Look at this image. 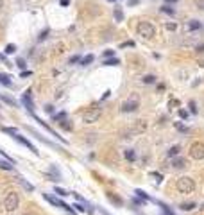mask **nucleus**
Instances as JSON below:
<instances>
[{
    "mask_svg": "<svg viewBox=\"0 0 204 215\" xmlns=\"http://www.w3.org/2000/svg\"><path fill=\"white\" fill-rule=\"evenodd\" d=\"M177 190H179L181 194H192V192L195 190V183H193V179L188 178V176L179 178V179H177Z\"/></svg>",
    "mask_w": 204,
    "mask_h": 215,
    "instance_id": "1",
    "label": "nucleus"
},
{
    "mask_svg": "<svg viewBox=\"0 0 204 215\" xmlns=\"http://www.w3.org/2000/svg\"><path fill=\"white\" fill-rule=\"evenodd\" d=\"M145 129H147V122L145 120H136L129 129L124 131V136L129 138V136H134V135H142V133H145Z\"/></svg>",
    "mask_w": 204,
    "mask_h": 215,
    "instance_id": "2",
    "label": "nucleus"
},
{
    "mask_svg": "<svg viewBox=\"0 0 204 215\" xmlns=\"http://www.w3.org/2000/svg\"><path fill=\"white\" fill-rule=\"evenodd\" d=\"M43 199L45 201H49L50 204H54V206H57V208H63V210H66L70 215H75V210L70 206V204H66L64 201H59L57 197H54V196H50V194H43Z\"/></svg>",
    "mask_w": 204,
    "mask_h": 215,
    "instance_id": "3",
    "label": "nucleus"
},
{
    "mask_svg": "<svg viewBox=\"0 0 204 215\" xmlns=\"http://www.w3.org/2000/svg\"><path fill=\"white\" fill-rule=\"evenodd\" d=\"M100 115H102L100 108H89V110H86L84 115H82V122L84 124H93L100 118Z\"/></svg>",
    "mask_w": 204,
    "mask_h": 215,
    "instance_id": "4",
    "label": "nucleus"
},
{
    "mask_svg": "<svg viewBox=\"0 0 204 215\" xmlns=\"http://www.w3.org/2000/svg\"><path fill=\"white\" fill-rule=\"evenodd\" d=\"M136 31H138V34L143 36V38H152L156 34V29H154V25L150 22H140V24L136 25Z\"/></svg>",
    "mask_w": 204,
    "mask_h": 215,
    "instance_id": "5",
    "label": "nucleus"
},
{
    "mask_svg": "<svg viewBox=\"0 0 204 215\" xmlns=\"http://www.w3.org/2000/svg\"><path fill=\"white\" fill-rule=\"evenodd\" d=\"M18 204H20V196H18V194H16V192L7 194L6 199H4V208H6L7 211H14V210L18 208Z\"/></svg>",
    "mask_w": 204,
    "mask_h": 215,
    "instance_id": "6",
    "label": "nucleus"
},
{
    "mask_svg": "<svg viewBox=\"0 0 204 215\" xmlns=\"http://www.w3.org/2000/svg\"><path fill=\"white\" fill-rule=\"evenodd\" d=\"M138 104H140V99H138V95H131V99L127 100V102H124L122 104V108L120 110L124 111V113H131V111H136L138 110Z\"/></svg>",
    "mask_w": 204,
    "mask_h": 215,
    "instance_id": "7",
    "label": "nucleus"
},
{
    "mask_svg": "<svg viewBox=\"0 0 204 215\" xmlns=\"http://www.w3.org/2000/svg\"><path fill=\"white\" fill-rule=\"evenodd\" d=\"M190 156L193 160H204V143L202 142H195L190 147Z\"/></svg>",
    "mask_w": 204,
    "mask_h": 215,
    "instance_id": "8",
    "label": "nucleus"
},
{
    "mask_svg": "<svg viewBox=\"0 0 204 215\" xmlns=\"http://www.w3.org/2000/svg\"><path fill=\"white\" fill-rule=\"evenodd\" d=\"M31 115H32V117H34V120H36V122H38V124H39V125H43V127H45V129H47V131H49V133H50V135H52V136H56V138H57V140H61V142H64V145H66V140H64V138H63V136H59V135H57V133H56V131H54V129H52V127H50V125H49V124H47V122H43V120H41V118H39V117H36V115H34V113H31Z\"/></svg>",
    "mask_w": 204,
    "mask_h": 215,
    "instance_id": "9",
    "label": "nucleus"
},
{
    "mask_svg": "<svg viewBox=\"0 0 204 215\" xmlns=\"http://www.w3.org/2000/svg\"><path fill=\"white\" fill-rule=\"evenodd\" d=\"M27 129H29V131H31V133H32V135H34V136H36V138L39 140V142H43L45 145H49V147H54L56 150H61V147H59L57 143H54L52 140H49V138H45V136H41L39 133H36V131H34V129H32V127H29V125H27Z\"/></svg>",
    "mask_w": 204,
    "mask_h": 215,
    "instance_id": "10",
    "label": "nucleus"
},
{
    "mask_svg": "<svg viewBox=\"0 0 204 215\" xmlns=\"http://www.w3.org/2000/svg\"><path fill=\"white\" fill-rule=\"evenodd\" d=\"M21 104L27 108V111L32 113L34 111V102H32V95H31V90H27L24 95H21Z\"/></svg>",
    "mask_w": 204,
    "mask_h": 215,
    "instance_id": "11",
    "label": "nucleus"
},
{
    "mask_svg": "<svg viewBox=\"0 0 204 215\" xmlns=\"http://www.w3.org/2000/svg\"><path fill=\"white\" fill-rule=\"evenodd\" d=\"M13 138H14L16 142H20L21 145H25V147H27V149L31 150V153H34V154H38V149H36V147H34V145H32V143H31V142L27 140V138H24V136H21L20 133H18V135H14Z\"/></svg>",
    "mask_w": 204,
    "mask_h": 215,
    "instance_id": "12",
    "label": "nucleus"
},
{
    "mask_svg": "<svg viewBox=\"0 0 204 215\" xmlns=\"http://www.w3.org/2000/svg\"><path fill=\"white\" fill-rule=\"evenodd\" d=\"M106 197H107V199H109L113 204H115V206H120V208H122L124 201H122V197H118V196H117L115 192H107V194H106Z\"/></svg>",
    "mask_w": 204,
    "mask_h": 215,
    "instance_id": "13",
    "label": "nucleus"
},
{
    "mask_svg": "<svg viewBox=\"0 0 204 215\" xmlns=\"http://www.w3.org/2000/svg\"><path fill=\"white\" fill-rule=\"evenodd\" d=\"M134 194H136V197L145 199V201H152V203H154V199L149 196V194H145V192H143V190H140V188H136V190H134Z\"/></svg>",
    "mask_w": 204,
    "mask_h": 215,
    "instance_id": "14",
    "label": "nucleus"
},
{
    "mask_svg": "<svg viewBox=\"0 0 204 215\" xmlns=\"http://www.w3.org/2000/svg\"><path fill=\"white\" fill-rule=\"evenodd\" d=\"M172 167H174V168H185V167H186V160H185V158H175V160L172 161Z\"/></svg>",
    "mask_w": 204,
    "mask_h": 215,
    "instance_id": "15",
    "label": "nucleus"
},
{
    "mask_svg": "<svg viewBox=\"0 0 204 215\" xmlns=\"http://www.w3.org/2000/svg\"><path fill=\"white\" fill-rule=\"evenodd\" d=\"M154 203H156V204H160V208H161L163 215H175V213L170 210V206H167V204H163V203H160V201H156V199H154Z\"/></svg>",
    "mask_w": 204,
    "mask_h": 215,
    "instance_id": "16",
    "label": "nucleus"
},
{
    "mask_svg": "<svg viewBox=\"0 0 204 215\" xmlns=\"http://www.w3.org/2000/svg\"><path fill=\"white\" fill-rule=\"evenodd\" d=\"M0 84H4V86H13V81H11V75H6V74H0Z\"/></svg>",
    "mask_w": 204,
    "mask_h": 215,
    "instance_id": "17",
    "label": "nucleus"
},
{
    "mask_svg": "<svg viewBox=\"0 0 204 215\" xmlns=\"http://www.w3.org/2000/svg\"><path fill=\"white\" fill-rule=\"evenodd\" d=\"M18 183H20L21 186H24V188H25L27 192H32V190H34V186H32V185H31V183H29V181H27L25 178H18Z\"/></svg>",
    "mask_w": 204,
    "mask_h": 215,
    "instance_id": "18",
    "label": "nucleus"
},
{
    "mask_svg": "<svg viewBox=\"0 0 204 215\" xmlns=\"http://www.w3.org/2000/svg\"><path fill=\"white\" fill-rule=\"evenodd\" d=\"M93 59H95V56H93V54H88V56H84L79 63H81V67H88L89 63H93Z\"/></svg>",
    "mask_w": 204,
    "mask_h": 215,
    "instance_id": "19",
    "label": "nucleus"
},
{
    "mask_svg": "<svg viewBox=\"0 0 204 215\" xmlns=\"http://www.w3.org/2000/svg\"><path fill=\"white\" fill-rule=\"evenodd\" d=\"M125 160H127V161H131V163H132V161H136V150L127 149V150H125Z\"/></svg>",
    "mask_w": 204,
    "mask_h": 215,
    "instance_id": "20",
    "label": "nucleus"
},
{
    "mask_svg": "<svg viewBox=\"0 0 204 215\" xmlns=\"http://www.w3.org/2000/svg\"><path fill=\"white\" fill-rule=\"evenodd\" d=\"M50 172H52V178H50L52 181H59V179H61V174H59L57 167H54V165H52V167H50Z\"/></svg>",
    "mask_w": 204,
    "mask_h": 215,
    "instance_id": "21",
    "label": "nucleus"
},
{
    "mask_svg": "<svg viewBox=\"0 0 204 215\" xmlns=\"http://www.w3.org/2000/svg\"><path fill=\"white\" fill-rule=\"evenodd\" d=\"M113 16H115L117 22H122V20H124V11H122L120 7H115V11H113Z\"/></svg>",
    "mask_w": 204,
    "mask_h": 215,
    "instance_id": "22",
    "label": "nucleus"
},
{
    "mask_svg": "<svg viewBox=\"0 0 204 215\" xmlns=\"http://www.w3.org/2000/svg\"><path fill=\"white\" fill-rule=\"evenodd\" d=\"M118 57H109V59H104V64L106 67H115V64H118Z\"/></svg>",
    "mask_w": 204,
    "mask_h": 215,
    "instance_id": "23",
    "label": "nucleus"
},
{
    "mask_svg": "<svg viewBox=\"0 0 204 215\" xmlns=\"http://www.w3.org/2000/svg\"><path fill=\"white\" fill-rule=\"evenodd\" d=\"M179 208H181V210H185V211H190V210L197 208V204H195V203H183V204H181Z\"/></svg>",
    "mask_w": 204,
    "mask_h": 215,
    "instance_id": "24",
    "label": "nucleus"
},
{
    "mask_svg": "<svg viewBox=\"0 0 204 215\" xmlns=\"http://www.w3.org/2000/svg\"><path fill=\"white\" fill-rule=\"evenodd\" d=\"M188 29H190V31H197V29H200V22H197V20L188 22Z\"/></svg>",
    "mask_w": 204,
    "mask_h": 215,
    "instance_id": "25",
    "label": "nucleus"
},
{
    "mask_svg": "<svg viewBox=\"0 0 204 215\" xmlns=\"http://www.w3.org/2000/svg\"><path fill=\"white\" fill-rule=\"evenodd\" d=\"M179 150H181V147H179V145H174V147H170V150H168L167 154H168L170 158H174V156H177V154H179Z\"/></svg>",
    "mask_w": 204,
    "mask_h": 215,
    "instance_id": "26",
    "label": "nucleus"
},
{
    "mask_svg": "<svg viewBox=\"0 0 204 215\" xmlns=\"http://www.w3.org/2000/svg\"><path fill=\"white\" fill-rule=\"evenodd\" d=\"M0 168L2 170H13V165L7 160H0Z\"/></svg>",
    "mask_w": 204,
    "mask_h": 215,
    "instance_id": "27",
    "label": "nucleus"
},
{
    "mask_svg": "<svg viewBox=\"0 0 204 215\" xmlns=\"http://www.w3.org/2000/svg\"><path fill=\"white\" fill-rule=\"evenodd\" d=\"M2 131H4V133H7V135H11V136H14V135H18V133H20L16 127H2Z\"/></svg>",
    "mask_w": 204,
    "mask_h": 215,
    "instance_id": "28",
    "label": "nucleus"
},
{
    "mask_svg": "<svg viewBox=\"0 0 204 215\" xmlns=\"http://www.w3.org/2000/svg\"><path fill=\"white\" fill-rule=\"evenodd\" d=\"M16 67L20 68V72H24V70H25V67H27V64H25V59L18 57V59H16Z\"/></svg>",
    "mask_w": 204,
    "mask_h": 215,
    "instance_id": "29",
    "label": "nucleus"
},
{
    "mask_svg": "<svg viewBox=\"0 0 204 215\" xmlns=\"http://www.w3.org/2000/svg\"><path fill=\"white\" fill-rule=\"evenodd\" d=\"M14 52H16V45H13V43L6 45V50H4V54H14Z\"/></svg>",
    "mask_w": 204,
    "mask_h": 215,
    "instance_id": "30",
    "label": "nucleus"
},
{
    "mask_svg": "<svg viewBox=\"0 0 204 215\" xmlns=\"http://www.w3.org/2000/svg\"><path fill=\"white\" fill-rule=\"evenodd\" d=\"M143 82H145V84H152V82H156V77H154V75H145V77H143Z\"/></svg>",
    "mask_w": 204,
    "mask_h": 215,
    "instance_id": "31",
    "label": "nucleus"
},
{
    "mask_svg": "<svg viewBox=\"0 0 204 215\" xmlns=\"http://www.w3.org/2000/svg\"><path fill=\"white\" fill-rule=\"evenodd\" d=\"M161 11H163V13H167V14H175V11H174L170 6H163V7H161Z\"/></svg>",
    "mask_w": 204,
    "mask_h": 215,
    "instance_id": "32",
    "label": "nucleus"
},
{
    "mask_svg": "<svg viewBox=\"0 0 204 215\" xmlns=\"http://www.w3.org/2000/svg\"><path fill=\"white\" fill-rule=\"evenodd\" d=\"M54 120H66V111H61V113L54 115Z\"/></svg>",
    "mask_w": 204,
    "mask_h": 215,
    "instance_id": "33",
    "label": "nucleus"
},
{
    "mask_svg": "<svg viewBox=\"0 0 204 215\" xmlns=\"http://www.w3.org/2000/svg\"><path fill=\"white\" fill-rule=\"evenodd\" d=\"M54 192L57 194V196H68V192H66V190H63V188H59V186H56V188H54Z\"/></svg>",
    "mask_w": 204,
    "mask_h": 215,
    "instance_id": "34",
    "label": "nucleus"
},
{
    "mask_svg": "<svg viewBox=\"0 0 204 215\" xmlns=\"http://www.w3.org/2000/svg\"><path fill=\"white\" fill-rule=\"evenodd\" d=\"M104 59H109V57H113V56H115V50H104Z\"/></svg>",
    "mask_w": 204,
    "mask_h": 215,
    "instance_id": "35",
    "label": "nucleus"
},
{
    "mask_svg": "<svg viewBox=\"0 0 204 215\" xmlns=\"http://www.w3.org/2000/svg\"><path fill=\"white\" fill-rule=\"evenodd\" d=\"M0 154H2V156H4V158H6V160H7V161H9V163H11V165H13V163H14V160H13V158H9V156H7V153H6V150H2V149H0Z\"/></svg>",
    "mask_w": 204,
    "mask_h": 215,
    "instance_id": "36",
    "label": "nucleus"
},
{
    "mask_svg": "<svg viewBox=\"0 0 204 215\" xmlns=\"http://www.w3.org/2000/svg\"><path fill=\"white\" fill-rule=\"evenodd\" d=\"M188 108H190V111H192L193 115L197 113V106H195V102H193V100H190V104H188Z\"/></svg>",
    "mask_w": 204,
    "mask_h": 215,
    "instance_id": "37",
    "label": "nucleus"
},
{
    "mask_svg": "<svg viewBox=\"0 0 204 215\" xmlns=\"http://www.w3.org/2000/svg\"><path fill=\"white\" fill-rule=\"evenodd\" d=\"M175 127L179 129V131H183V133H188V127H185V125L181 124V122H177V124H175Z\"/></svg>",
    "mask_w": 204,
    "mask_h": 215,
    "instance_id": "38",
    "label": "nucleus"
},
{
    "mask_svg": "<svg viewBox=\"0 0 204 215\" xmlns=\"http://www.w3.org/2000/svg\"><path fill=\"white\" fill-rule=\"evenodd\" d=\"M61 127L66 129V131H72V124L70 122H61Z\"/></svg>",
    "mask_w": 204,
    "mask_h": 215,
    "instance_id": "39",
    "label": "nucleus"
},
{
    "mask_svg": "<svg viewBox=\"0 0 204 215\" xmlns=\"http://www.w3.org/2000/svg\"><path fill=\"white\" fill-rule=\"evenodd\" d=\"M47 34H49V29H45V31H41V34H39V38H38V39H39V41H43L45 38H47Z\"/></svg>",
    "mask_w": 204,
    "mask_h": 215,
    "instance_id": "40",
    "label": "nucleus"
},
{
    "mask_svg": "<svg viewBox=\"0 0 204 215\" xmlns=\"http://www.w3.org/2000/svg\"><path fill=\"white\" fill-rule=\"evenodd\" d=\"M120 47H122V49H125V47H134V41H124Z\"/></svg>",
    "mask_w": 204,
    "mask_h": 215,
    "instance_id": "41",
    "label": "nucleus"
},
{
    "mask_svg": "<svg viewBox=\"0 0 204 215\" xmlns=\"http://www.w3.org/2000/svg\"><path fill=\"white\" fill-rule=\"evenodd\" d=\"M74 208H75L77 211H81V213H82V211H86V208H84L82 204H79V203H75V206H74Z\"/></svg>",
    "mask_w": 204,
    "mask_h": 215,
    "instance_id": "42",
    "label": "nucleus"
},
{
    "mask_svg": "<svg viewBox=\"0 0 204 215\" xmlns=\"http://www.w3.org/2000/svg\"><path fill=\"white\" fill-rule=\"evenodd\" d=\"M45 111L49 115H54V106H45Z\"/></svg>",
    "mask_w": 204,
    "mask_h": 215,
    "instance_id": "43",
    "label": "nucleus"
},
{
    "mask_svg": "<svg viewBox=\"0 0 204 215\" xmlns=\"http://www.w3.org/2000/svg\"><path fill=\"white\" fill-rule=\"evenodd\" d=\"M165 27H167L168 31H175V29H177V25H175V24H172V22H170V24H167Z\"/></svg>",
    "mask_w": 204,
    "mask_h": 215,
    "instance_id": "44",
    "label": "nucleus"
},
{
    "mask_svg": "<svg viewBox=\"0 0 204 215\" xmlns=\"http://www.w3.org/2000/svg\"><path fill=\"white\" fill-rule=\"evenodd\" d=\"M77 61H81V57H79V56H72L68 63H70V64H74V63H77Z\"/></svg>",
    "mask_w": 204,
    "mask_h": 215,
    "instance_id": "45",
    "label": "nucleus"
},
{
    "mask_svg": "<svg viewBox=\"0 0 204 215\" xmlns=\"http://www.w3.org/2000/svg\"><path fill=\"white\" fill-rule=\"evenodd\" d=\"M29 75H32V72H29V70H24V72H20V77H29Z\"/></svg>",
    "mask_w": 204,
    "mask_h": 215,
    "instance_id": "46",
    "label": "nucleus"
},
{
    "mask_svg": "<svg viewBox=\"0 0 204 215\" xmlns=\"http://www.w3.org/2000/svg\"><path fill=\"white\" fill-rule=\"evenodd\" d=\"M150 176H152V178H156L157 181H161V179H163V178H161V174H157V172H150Z\"/></svg>",
    "mask_w": 204,
    "mask_h": 215,
    "instance_id": "47",
    "label": "nucleus"
},
{
    "mask_svg": "<svg viewBox=\"0 0 204 215\" xmlns=\"http://www.w3.org/2000/svg\"><path fill=\"white\" fill-rule=\"evenodd\" d=\"M179 117H181V118H186V117H188V111H185V110H179Z\"/></svg>",
    "mask_w": 204,
    "mask_h": 215,
    "instance_id": "48",
    "label": "nucleus"
},
{
    "mask_svg": "<svg viewBox=\"0 0 204 215\" xmlns=\"http://www.w3.org/2000/svg\"><path fill=\"white\" fill-rule=\"evenodd\" d=\"M132 204H134V206H142L143 203H142V201H140L138 197H134V199H132Z\"/></svg>",
    "mask_w": 204,
    "mask_h": 215,
    "instance_id": "49",
    "label": "nucleus"
},
{
    "mask_svg": "<svg viewBox=\"0 0 204 215\" xmlns=\"http://www.w3.org/2000/svg\"><path fill=\"white\" fill-rule=\"evenodd\" d=\"M0 61H2V63H4V64H11V63H9V61H7V57H6V56H4V54H0Z\"/></svg>",
    "mask_w": 204,
    "mask_h": 215,
    "instance_id": "50",
    "label": "nucleus"
},
{
    "mask_svg": "<svg viewBox=\"0 0 204 215\" xmlns=\"http://www.w3.org/2000/svg\"><path fill=\"white\" fill-rule=\"evenodd\" d=\"M97 208H99V211H100V213H102V215H111V213H109V211H107V210H104V208H102V206H97Z\"/></svg>",
    "mask_w": 204,
    "mask_h": 215,
    "instance_id": "51",
    "label": "nucleus"
},
{
    "mask_svg": "<svg viewBox=\"0 0 204 215\" xmlns=\"http://www.w3.org/2000/svg\"><path fill=\"white\" fill-rule=\"evenodd\" d=\"M127 4H129V6H138V4H140V0H129Z\"/></svg>",
    "mask_w": 204,
    "mask_h": 215,
    "instance_id": "52",
    "label": "nucleus"
},
{
    "mask_svg": "<svg viewBox=\"0 0 204 215\" xmlns=\"http://www.w3.org/2000/svg\"><path fill=\"white\" fill-rule=\"evenodd\" d=\"M59 2H61V6H63V7H66V6H70V0H59Z\"/></svg>",
    "mask_w": 204,
    "mask_h": 215,
    "instance_id": "53",
    "label": "nucleus"
},
{
    "mask_svg": "<svg viewBox=\"0 0 204 215\" xmlns=\"http://www.w3.org/2000/svg\"><path fill=\"white\" fill-rule=\"evenodd\" d=\"M197 52H204V43H202V45H199V47H197Z\"/></svg>",
    "mask_w": 204,
    "mask_h": 215,
    "instance_id": "54",
    "label": "nucleus"
},
{
    "mask_svg": "<svg viewBox=\"0 0 204 215\" xmlns=\"http://www.w3.org/2000/svg\"><path fill=\"white\" fill-rule=\"evenodd\" d=\"M109 95H111V92H109V90H107V92H106V93H104V95H102V99H107V97H109Z\"/></svg>",
    "mask_w": 204,
    "mask_h": 215,
    "instance_id": "55",
    "label": "nucleus"
},
{
    "mask_svg": "<svg viewBox=\"0 0 204 215\" xmlns=\"http://www.w3.org/2000/svg\"><path fill=\"white\" fill-rule=\"evenodd\" d=\"M172 2H177V0H167V4H172Z\"/></svg>",
    "mask_w": 204,
    "mask_h": 215,
    "instance_id": "56",
    "label": "nucleus"
},
{
    "mask_svg": "<svg viewBox=\"0 0 204 215\" xmlns=\"http://www.w3.org/2000/svg\"><path fill=\"white\" fill-rule=\"evenodd\" d=\"M4 6V0H0V7H2Z\"/></svg>",
    "mask_w": 204,
    "mask_h": 215,
    "instance_id": "57",
    "label": "nucleus"
},
{
    "mask_svg": "<svg viewBox=\"0 0 204 215\" xmlns=\"http://www.w3.org/2000/svg\"><path fill=\"white\" fill-rule=\"evenodd\" d=\"M25 215H32V213H25Z\"/></svg>",
    "mask_w": 204,
    "mask_h": 215,
    "instance_id": "58",
    "label": "nucleus"
},
{
    "mask_svg": "<svg viewBox=\"0 0 204 215\" xmlns=\"http://www.w3.org/2000/svg\"><path fill=\"white\" fill-rule=\"evenodd\" d=\"M109 2H113V0H109Z\"/></svg>",
    "mask_w": 204,
    "mask_h": 215,
    "instance_id": "59",
    "label": "nucleus"
}]
</instances>
